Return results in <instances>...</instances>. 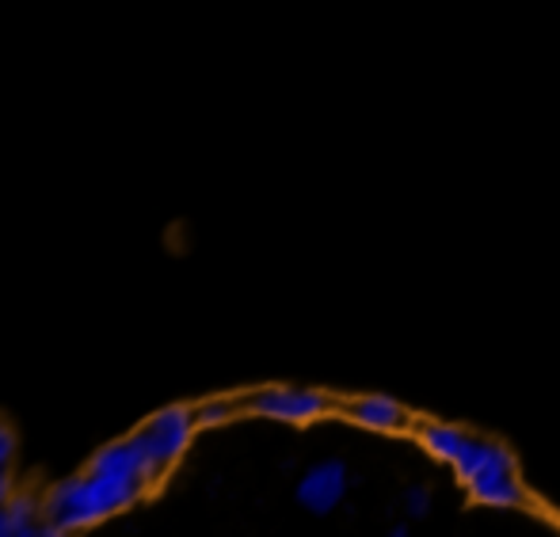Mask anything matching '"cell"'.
<instances>
[{
	"label": "cell",
	"instance_id": "cell-5",
	"mask_svg": "<svg viewBox=\"0 0 560 537\" xmlns=\"http://www.w3.org/2000/svg\"><path fill=\"white\" fill-rule=\"evenodd\" d=\"M339 412L362 431H374V434H400L412 428V416L400 400L385 397V393H362V397L343 400Z\"/></svg>",
	"mask_w": 560,
	"mask_h": 537
},
{
	"label": "cell",
	"instance_id": "cell-16",
	"mask_svg": "<svg viewBox=\"0 0 560 537\" xmlns=\"http://www.w3.org/2000/svg\"><path fill=\"white\" fill-rule=\"evenodd\" d=\"M385 537H408V526H393V530L385 534Z\"/></svg>",
	"mask_w": 560,
	"mask_h": 537
},
{
	"label": "cell",
	"instance_id": "cell-11",
	"mask_svg": "<svg viewBox=\"0 0 560 537\" xmlns=\"http://www.w3.org/2000/svg\"><path fill=\"white\" fill-rule=\"evenodd\" d=\"M400 503H405V515L408 518H428L431 515V503H435V495H431L428 485H412Z\"/></svg>",
	"mask_w": 560,
	"mask_h": 537
},
{
	"label": "cell",
	"instance_id": "cell-3",
	"mask_svg": "<svg viewBox=\"0 0 560 537\" xmlns=\"http://www.w3.org/2000/svg\"><path fill=\"white\" fill-rule=\"evenodd\" d=\"M332 397L320 389H302V385H267L244 397V412L259 416V420H275V423H317L332 412Z\"/></svg>",
	"mask_w": 560,
	"mask_h": 537
},
{
	"label": "cell",
	"instance_id": "cell-7",
	"mask_svg": "<svg viewBox=\"0 0 560 537\" xmlns=\"http://www.w3.org/2000/svg\"><path fill=\"white\" fill-rule=\"evenodd\" d=\"M500 465H518V462L503 442L469 434V442H465V450L457 454V462L450 465V469H454V477L462 480V485H469L472 477H480V472H488V469H500Z\"/></svg>",
	"mask_w": 560,
	"mask_h": 537
},
{
	"label": "cell",
	"instance_id": "cell-15",
	"mask_svg": "<svg viewBox=\"0 0 560 537\" xmlns=\"http://www.w3.org/2000/svg\"><path fill=\"white\" fill-rule=\"evenodd\" d=\"M0 537H15V526H12V518L4 515V507H0Z\"/></svg>",
	"mask_w": 560,
	"mask_h": 537
},
{
	"label": "cell",
	"instance_id": "cell-2",
	"mask_svg": "<svg viewBox=\"0 0 560 537\" xmlns=\"http://www.w3.org/2000/svg\"><path fill=\"white\" fill-rule=\"evenodd\" d=\"M195 431H199V423H195V408L191 405L161 408V412H153L138 431H133L141 454H145V462H149L153 480H164V472L176 469L179 457L191 450Z\"/></svg>",
	"mask_w": 560,
	"mask_h": 537
},
{
	"label": "cell",
	"instance_id": "cell-9",
	"mask_svg": "<svg viewBox=\"0 0 560 537\" xmlns=\"http://www.w3.org/2000/svg\"><path fill=\"white\" fill-rule=\"evenodd\" d=\"M4 515L12 518L15 534L27 530V526L43 523V500H35L31 492H12V500L4 503Z\"/></svg>",
	"mask_w": 560,
	"mask_h": 537
},
{
	"label": "cell",
	"instance_id": "cell-1",
	"mask_svg": "<svg viewBox=\"0 0 560 537\" xmlns=\"http://www.w3.org/2000/svg\"><path fill=\"white\" fill-rule=\"evenodd\" d=\"M149 492L145 480L122 477V472L84 469L77 477H66L43 495V518L66 526V530H89L104 518L130 511Z\"/></svg>",
	"mask_w": 560,
	"mask_h": 537
},
{
	"label": "cell",
	"instance_id": "cell-13",
	"mask_svg": "<svg viewBox=\"0 0 560 537\" xmlns=\"http://www.w3.org/2000/svg\"><path fill=\"white\" fill-rule=\"evenodd\" d=\"M15 485H12V465H0V507L12 500Z\"/></svg>",
	"mask_w": 560,
	"mask_h": 537
},
{
	"label": "cell",
	"instance_id": "cell-17",
	"mask_svg": "<svg viewBox=\"0 0 560 537\" xmlns=\"http://www.w3.org/2000/svg\"><path fill=\"white\" fill-rule=\"evenodd\" d=\"M35 526H38V523H35ZM35 526H27V530H20L15 537H35Z\"/></svg>",
	"mask_w": 560,
	"mask_h": 537
},
{
	"label": "cell",
	"instance_id": "cell-14",
	"mask_svg": "<svg viewBox=\"0 0 560 537\" xmlns=\"http://www.w3.org/2000/svg\"><path fill=\"white\" fill-rule=\"evenodd\" d=\"M73 530H66V526H58V523H50V518H43V523L35 526V537H69Z\"/></svg>",
	"mask_w": 560,
	"mask_h": 537
},
{
	"label": "cell",
	"instance_id": "cell-12",
	"mask_svg": "<svg viewBox=\"0 0 560 537\" xmlns=\"http://www.w3.org/2000/svg\"><path fill=\"white\" fill-rule=\"evenodd\" d=\"M15 450H20V439H15L12 423L0 420V465H12L15 462Z\"/></svg>",
	"mask_w": 560,
	"mask_h": 537
},
{
	"label": "cell",
	"instance_id": "cell-8",
	"mask_svg": "<svg viewBox=\"0 0 560 537\" xmlns=\"http://www.w3.org/2000/svg\"><path fill=\"white\" fill-rule=\"evenodd\" d=\"M416 439H420V446L428 450L435 462L454 465L457 454L465 450V442H469V431L446 420H423L420 428H416Z\"/></svg>",
	"mask_w": 560,
	"mask_h": 537
},
{
	"label": "cell",
	"instance_id": "cell-4",
	"mask_svg": "<svg viewBox=\"0 0 560 537\" xmlns=\"http://www.w3.org/2000/svg\"><path fill=\"white\" fill-rule=\"evenodd\" d=\"M347 488H351V472L339 457H328V462H317L298 477V503H302L310 515H332L339 503L347 500Z\"/></svg>",
	"mask_w": 560,
	"mask_h": 537
},
{
	"label": "cell",
	"instance_id": "cell-6",
	"mask_svg": "<svg viewBox=\"0 0 560 537\" xmlns=\"http://www.w3.org/2000/svg\"><path fill=\"white\" fill-rule=\"evenodd\" d=\"M472 503L480 507H495V511H515L526 507V485L518 477V465H500V469H488L480 477H472L465 485Z\"/></svg>",
	"mask_w": 560,
	"mask_h": 537
},
{
	"label": "cell",
	"instance_id": "cell-10",
	"mask_svg": "<svg viewBox=\"0 0 560 537\" xmlns=\"http://www.w3.org/2000/svg\"><path fill=\"white\" fill-rule=\"evenodd\" d=\"M241 408L244 405H236L233 397H210V400H202V405H195V423H199V431L202 428H225Z\"/></svg>",
	"mask_w": 560,
	"mask_h": 537
}]
</instances>
